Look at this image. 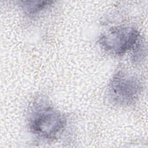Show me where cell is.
<instances>
[{
  "label": "cell",
  "instance_id": "1",
  "mask_svg": "<svg viewBox=\"0 0 148 148\" xmlns=\"http://www.w3.org/2000/svg\"><path fill=\"white\" fill-rule=\"evenodd\" d=\"M66 119L48 102L38 99L33 102L28 118L29 130L41 139L53 140L62 133Z\"/></svg>",
  "mask_w": 148,
  "mask_h": 148
},
{
  "label": "cell",
  "instance_id": "2",
  "mask_svg": "<svg viewBox=\"0 0 148 148\" xmlns=\"http://www.w3.org/2000/svg\"><path fill=\"white\" fill-rule=\"evenodd\" d=\"M142 90V83L137 77L126 72L119 71L109 83L108 95L116 105L129 106L138 99Z\"/></svg>",
  "mask_w": 148,
  "mask_h": 148
},
{
  "label": "cell",
  "instance_id": "3",
  "mask_svg": "<svg viewBox=\"0 0 148 148\" xmlns=\"http://www.w3.org/2000/svg\"><path fill=\"white\" fill-rule=\"evenodd\" d=\"M139 39V33L135 28L118 26L102 34L98 42L107 53L113 56H121L133 49Z\"/></svg>",
  "mask_w": 148,
  "mask_h": 148
},
{
  "label": "cell",
  "instance_id": "4",
  "mask_svg": "<svg viewBox=\"0 0 148 148\" xmlns=\"http://www.w3.org/2000/svg\"><path fill=\"white\" fill-rule=\"evenodd\" d=\"M20 7L23 12L28 15H35L50 6L52 1H26L20 2Z\"/></svg>",
  "mask_w": 148,
  "mask_h": 148
}]
</instances>
